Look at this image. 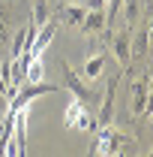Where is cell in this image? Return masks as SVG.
<instances>
[{
	"label": "cell",
	"mask_w": 153,
	"mask_h": 157,
	"mask_svg": "<svg viewBox=\"0 0 153 157\" xmlns=\"http://www.w3.org/2000/svg\"><path fill=\"white\" fill-rule=\"evenodd\" d=\"M135 148H138V142L129 136H123V133H117L111 124H105V127H99V136H96L93 148H90V154H129Z\"/></svg>",
	"instance_id": "1"
},
{
	"label": "cell",
	"mask_w": 153,
	"mask_h": 157,
	"mask_svg": "<svg viewBox=\"0 0 153 157\" xmlns=\"http://www.w3.org/2000/svg\"><path fill=\"white\" fill-rule=\"evenodd\" d=\"M60 70H63V82H66V88L75 94V100H81L84 106H87V103H99V100H102V91H96V88H90V85H84L81 76H78L66 60H60Z\"/></svg>",
	"instance_id": "2"
},
{
	"label": "cell",
	"mask_w": 153,
	"mask_h": 157,
	"mask_svg": "<svg viewBox=\"0 0 153 157\" xmlns=\"http://www.w3.org/2000/svg\"><path fill=\"white\" fill-rule=\"evenodd\" d=\"M54 91H57V88H54V85H45V82H21L15 100H9V112H15L21 106H30L33 100L45 97V94H54Z\"/></svg>",
	"instance_id": "3"
},
{
	"label": "cell",
	"mask_w": 153,
	"mask_h": 157,
	"mask_svg": "<svg viewBox=\"0 0 153 157\" xmlns=\"http://www.w3.org/2000/svg\"><path fill=\"white\" fill-rule=\"evenodd\" d=\"M111 52H114L120 70H126V67H129V60H132V27H129V24H126L120 33L111 36Z\"/></svg>",
	"instance_id": "4"
},
{
	"label": "cell",
	"mask_w": 153,
	"mask_h": 157,
	"mask_svg": "<svg viewBox=\"0 0 153 157\" xmlns=\"http://www.w3.org/2000/svg\"><path fill=\"white\" fill-rule=\"evenodd\" d=\"M54 36H57V21L48 18V21L36 30V36H33V42H30L27 55H30V58H42V55H45V48L54 42Z\"/></svg>",
	"instance_id": "5"
},
{
	"label": "cell",
	"mask_w": 153,
	"mask_h": 157,
	"mask_svg": "<svg viewBox=\"0 0 153 157\" xmlns=\"http://www.w3.org/2000/svg\"><path fill=\"white\" fill-rule=\"evenodd\" d=\"M117 82H120V76H111L108 88L102 91V106H99V115H96V124H99V127L111 124V118H114V94H117Z\"/></svg>",
	"instance_id": "6"
},
{
	"label": "cell",
	"mask_w": 153,
	"mask_h": 157,
	"mask_svg": "<svg viewBox=\"0 0 153 157\" xmlns=\"http://www.w3.org/2000/svg\"><path fill=\"white\" fill-rule=\"evenodd\" d=\"M147 91H150V78L147 76H141V78L132 82V88H129V109H132V115H144Z\"/></svg>",
	"instance_id": "7"
},
{
	"label": "cell",
	"mask_w": 153,
	"mask_h": 157,
	"mask_svg": "<svg viewBox=\"0 0 153 157\" xmlns=\"http://www.w3.org/2000/svg\"><path fill=\"white\" fill-rule=\"evenodd\" d=\"M105 24H108V15H105V9H87V15L81 21V33H87V36H96V33H102L105 30Z\"/></svg>",
	"instance_id": "8"
},
{
	"label": "cell",
	"mask_w": 153,
	"mask_h": 157,
	"mask_svg": "<svg viewBox=\"0 0 153 157\" xmlns=\"http://www.w3.org/2000/svg\"><path fill=\"white\" fill-rule=\"evenodd\" d=\"M87 15V6L84 3H66V6H60V21L66 24V27H81V21Z\"/></svg>",
	"instance_id": "9"
},
{
	"label": "cell",
	"mask_w": 153,
	"mask_h": 157,
	"mask_svg": "<svg viewBox=\"0 0 153 157\" xmlns=\"http://www.w3.org/2000/svg\"><path fill=\"white\" fill-rule=\"evenodd\" d=\"M51 18V3L48 0H33V12H30V21L36 24V27H42L45 21Z\"/></svg>",
	"instance_id": "10"
},
{
	"label": "cell",
	"mask_w": 153,
	"mask_h": 157,
	"mask_svg": "<svg viewBox=\"0 0 153 157\" xmlns=\"http://www.w3.org/2000/svg\"><path fill=\"white\" fill-rule=\"evenodd\" d=\"M105 55H93V58L84 60V78H99L102 76V70H105Z\"/></svg>",
	"instance_id": "11"
},
{
	"label": "cell",
	"mask_w": 153,
	"mask_h": 157,
	"mask_svg": "<svg viewBox=\"0 0 153 157\" xmlns=\"http://www.w3.org/2000/svg\"><path fill=\"white\" fill-rule=\"evenodd\" d=\"M120 9H123L126 24L132 27L135 21H138V15H141V0H120Z\"/></svg>",
	"instance_id": "12"
},
{
	"label": "cell",
	"mask_w": 153,
	"mask_h": 157,
	"mask_svg": "<svg viewBox=\"0 0 153 157\" xmlns=\"http://www.w3.org/2000/svg\"><path fill=\"white\" fill-rule=\"evenodd\" d=\"M147 52H150V45H147V27H138V33L132 36V55L141 58V55H147Z\"/></svg>",
	"instance_id": "13"
},
{
	"label": "cell",
	"mask_w": 153,
	"mask_h": 157,
	"mask_svg": "<svg viewBox=\"0 0 153 157\" xmlns=\"http://www.w3.org/2000/svg\"><path fill=\"white\" fill-rule=\"evenodd\" d=\"M45 78V67H42V60L33 58L27 63V73H24V82H42Z\"/></svg>",
	"instance_id": "14"
},
{
	"label": "cell",
	"mask_w": 153,
	"mask_h": 157,
	"mask_svg": "<svg viewBox=\"0 0 153 157\" xmlns=\"http://www.w3.org/2000/svg\"><path fill=\"white\" fill-rule=\"evenodd\" d=\"M84 112V103L81 100H75L69 109H66V127H75V121H78V115Z\"/></svg>",
	"instance_id": "15"
},
{
	"label": "cell",
	"mask_w": 153,
	"mask_h": 157,
	"mask_svg": "<svg viewBox=\"0 0 153 157\" xmlns=\"http://www.w3.org/2000/svg\"><path fill=\"white\" fill-rule=\"evenodd\" d=\"M9 27H12V24H9V15H6V9L0 6V42L9 36Z\"/></svg>",
	"instance_id": "16"
},
{
	"label": "cell",
	"mask_w": 153,
	"mask_h": 157,
	"mask_svg": "<svg viewBox=\"0 0 153 157\" xmlns=\"http://www.w3.org/2000/svg\"><path fill=\"white\" fill-rule=\"evenodd\" d=\"M6 115H9V97H6V94H0V121H3Z\"/></svg>",
	"instance_id": "17"
},
{
	"label": "cell",
	"mask_w": 153,
	"mask_h": 157,
	"mask_svg": "<svg viewBox=\"0 0 153 157\" xmlns=\"http://www.w3.org/2000/svg\"><path fill=\"white\" fill-rule=\"evenodd\" d=\"M105 3H108V0H87L84 6H87V9H105Z\"/></svg>",
	"instance_id": "18"
},
{
	"label": "cell",
	"mask_w": 153,
	"mask_h": 157,
	"mask_svg": "<svg viewBox=\"0 0 153 157\" xmlns=\"http://www.w3.org/2000/svg\"><path fill=\"white\" fill-rule=\"evenodd\" d=\"M0 94L9 97V82H6V76H3V70H0Z\"/></svg>",
	"instance_id": "19"
},
{
	"label": "cell",
	"mask_w": 153,
	"mask_h": 157,
	"mask_svg": "<svg viewBox=\"0 0 153 157\" xmlns=\"http://www.w3.org/2000/svg\"><path fill=\"white\" fill-rule=\"evenodd\" d=\"M144 112H147V115H150V112H153V88H150V91H147V106H144Z\"/></svg>",
	"instance_id": "20"
},
{
	"label": "cell",
	"mask_w": 153,
	"mask_h": 157,
	"mask_svg": "<svg viewBox=\"0 0 153 157\" xmlns=\"http://www.w3.org/2000/svg\"><path fill=\"white\" fill-rule=\"evenodd\" d=\"M150 157H153V148H150Z\"/></svg>",
	"instance_id": "21"
},
{
	"label": "cell",
	"mask_w": 153,
	"mask_h": 157,
	"mask_svg": "<svg viewBox=\"0 0 153 157\" xmlns=\"http://www.w3.org/2000/svg\"><path fill=\"white\" fill-rule=\"evenodd\" d=\"M150 115H153V112H150Z\"/></svg>",
	"instance_id": "22"
}]
</instances>
